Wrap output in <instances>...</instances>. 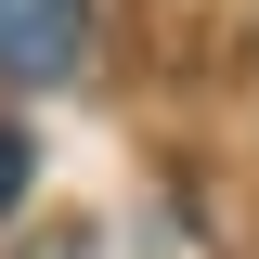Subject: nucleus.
Instances as JSON below:
<instances>
[{"label": "nucleus", "mask_w": 259, "mask_h": 259, "mask_svg": "<svg viewBox=\"0 0 259 259\" xmlns=\"http://www.w3.org/2000/svg\"><path fill=\"white\" fill-rule=\"evenodd\" d=\"M91 0H0V78H78Z\"/></svg>", "instance_id": "1"}, {"label": "nucleus", "mask_w": 259, "mask_h": 259, "mask_svg": "<svg viewBox=\"0 0 259 259\" xmlns=\"http://www.w3.org/2000/svg\"><path fill=\"white\" fill-rule=\"evenodd\" d=\"M26 168H39V143H26L13 117H0V207H26Z\"/></svg>", "instance_id": "2"}]
</instances>
